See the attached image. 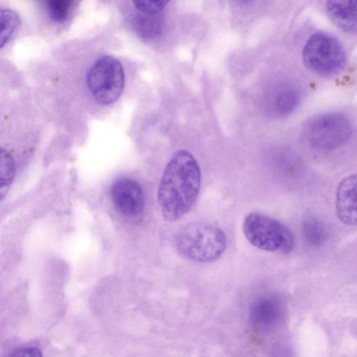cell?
Here are the masks:
<instances>
[{"label":"cell","instance_id":"6da1fadb","mask_svg":"<svg viewBox=\"0 0 357 357\" xmlns=\"http://www.w3.org/2000/svg\"><path fill=\"white\" fill-rule=\"evenodd\" d=\"M201 178L199 164L191 153L178 150L173 155L158 191L160 211L167 220L176 221L191 210L200 190Z\"/></svg>","mask_w":357,"mask_h":357},{"label":"cell","instance_id":"277c9868","mask_svg":"<svg viewBox=\"0 0 357 357\" xmlns=\"http://www.w3.org/2000/svg\"><path fill=\"white\" fill-rule=\"evenodd\" d=\"M351 126L339 112H328L309 119L303 128L307 144L319 151H331L342 146L350 137Z\"/></svg>","mask_w":357,"mask_h":357},{"label":"cell","instance_id":"8fae6325","mask_svg":"<svg viewBox=\"0 0 357 357\" xmlns=\"http://www.w3.org/2000/svg\"><path fill=\"white\" fill-rule=\"evenodd\" d=\"M0 172V195L1 199L3 200L10 188L15 173V165L13 155L3 148H1Z\"/></svg>","mask_w":357,"mask_h":357},{"label":"cell","instance_id":"7a4b0ae2","mask_svg":"<svg viewBox=\"0 0 357 357\" xmlns=\"http://www.w3.org/2000/svg\"><path fill=\"white\" fill-rule=\"evenodd\" d=\"M175 244L178 253L185 258L197 262H211L223 254L227 238L219 227L208 222H196L180 229Z\"/></svg>","mask_w":357,"mask_h":357},{"label":"cell","instance_id":"ba28073f","mask_svg":"<svg viewBox=\"0 0 357 357\" xmlns=\"http://www.w3.org/2000/svg\"><path fill=\"white\" fill-rule=\"evenodd\" d=\"M336 212L345 225L357 226V174L344 178L336 193Z\"/></svg>","mask_w":357,"mask_h":357},{"label":"cell","instance_id":"5bb4252c","mask_svg":"<svg viewBox=\"0 0 357 357\" xmlns=\"http://www.w3.org/2000/svg\"><path fill=\"white\" fill-rule=\"evenodd\" d=\"M161 20L156 15H139L133 20L136 32L144 38L157 36L161 31Z\"/></svg>","mask_w":357,"mask_h":357},{"label":"cell","instance_id":"7c38bea8","mask_svg":"<svg viewBox=\"0 0 357 357\" xmlns=\"http://www.w3.org/2000/svg\"><path fill=\"white\" fill-rule=\"evenodd\" d=\"M305 241L312 246H319L325 241L326 231L324 224L314 217H307L302 224Z\"/></svg>","mask_w":357,"mask_h":357},{"label":"cell","instance_id":"9c48e42d","mask_svg":"<svg viewBox=\"0 0 357 357\" xmlns=\"http://www.w3.org/2000/svg\"><path fill=\"white\" fill-rule=\"evenodd\" d=\"M282 307L275 297H264L254 303L250 318L252 324L261 328H270L278 324L282 317Z\"/></svg>","mask_w":357,"mask_h":357},{"label":"cell","instance_id":"30bf717a","mask_svg":"<svg viewBox=\"0 0 357 357\" xmlns=\"http://www.w3.org/2000/svg\"><path fill=\"white\" fill-rule=\"evenodd\" d=\"M326 10L338 27L349 33H357V1H328Z\"/></svg>","mask_w":357,"mask_h":357},{"label":"cell","instance_id":"52a82bcc","mask_svg":"<svg viewBox=\"0 0 357 357\" xmlns=\"http://www.w3.org/2000/svg\"><path fill=\"white\" fill-rule=\"evenodd\" d=\"M110 196L116 210L125 216H136L143 211L144 192L133 179L121 178L115 181L110 188Z\"/></svg>","mask_w":357,"mask_h":357},{"label":"cell","instance_id":"5b68a950","mask_svg":"<svg viewBox=\"0 0 357 357\" xmlns=\"http://www.w3.org/2000/svg\"><path fill=\"white\" fill-rule=\"evenodd\" d=\"M86 84L92 96L99 103L115 102L120 98L125 84L121 63L110 56L98 58L88 70Z\"/></svg>","mask_w":357,"mask_h":357},{"label":"cell","instance_id":"8992f818","mask_svg":"<svg viewBox=\"0 0 357 357\" xmlns=\"http://www.w3.org/2000/svg\"><path fill=\"white\" fill-rule=\"evenodd\" d=\"M303 59L307 68L321 75L338 73L346 62L340 42L326 32L315 33L308 38L303 50Z\"/></svg>","mask_w":357,"mask_h":357},{"label":"cell","instance_id":"ac0fdd59","mask_svg":"<svg viewBox=\"0 0 357 357\" xmlns=\"http://www.w3.org/2000/svg\"><path fill=\"white\" fill-rule=\"evenodd\" d=\"M10 357H43L40 349L30 347L15 349Z\"/></svg>","mask_w":357,"mask_h":357},{"label":"cell","instance_id":"9a60e30c","mask_svg":"<svg viewBox=\"0 0 357 357\" xmlns=\"http://www.w3.org/2000/svg\"><path fill=\"white\" fill-rule=\"evenodd\" d=\"M20 24L17 13L10 9H2L0 12V47L2 48L11 38Z\"/></svg>","mask_w":357,"mask_h":357},{"label":"cell","instance_id":"4fadbf2b","mask_svg":"<svg viewBox=\"0 0 357 357\" xmlns=\"http://www.w3.org/2000/svg\"><path fill=\"white\" fill-rule=\"evenodd\" d=\"M77 1L71 0H48L45 7L50 17L58 23L66 22L71 16Z\"/></svg>","mask_w":357,"mask_h":357},{"label":"cell","instance_id":"e0dca14e","mask_svg":"<svg viewBox=\"0 0 357 357\" xmlns=\"http://www.w3.org/2000/svg\"><path fill=\"white\" fill-rule=\"evenodd\" d=\"M167 1H134L136 9L148 15H158L168 3Z\"/></svg>","mask_w":357,"mask_h":357},{"label":"cell","instance_id":"3957f363","mask_svg":"<svg viewBox=\"0 0 357 357\" xmlns=\"http://www.w3.org/2000/svg\"><path fill=\"white\" fill-rule=\"evenodd\" d=\"M243 231L252 245L264 251L289 253L294 248L291 231L279 220L262 213L248 214L243 222Z\"/></svg>","mask_w":357,"mask_h":357},{"label":"cell","instance_id":"2e32d148","mask_svg":"<svg viewBox=\"0 0 357 357\" xmlns=\"http://www.w3.org/2000/svg\"><path fill=\"white\" fill-rule=\"evenodd\" d=\"M300 101V94L294 88H286L282 90L275 100V107L281 114H287L297 107Z\"/></svg>","mask_w":357,"mask_h":357}]
</instances>
